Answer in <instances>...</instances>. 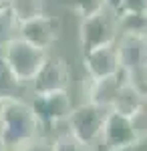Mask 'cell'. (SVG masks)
Here are the masks:
<instances>
[{"mask_svg": "<svg viewBox=\"0 0 147 151\" xmlns=\"http://www.w3.org/2000/svg\"><path fill=\"white\" fill-rule=\"evenodd\" d=\"M30 109L38 119L40 129H50L61 121L68 119L73 111V101L68 91H50V93H32Z\"/></svg>", "mask_w": 147, "mask_h": 151, "instance_id": "8992f818", "label": "cell"}, {"mask_svg": "<svg viewBox=\"0 0 147 151\" xmlns=\"http://www.w3.org/2000/svg\"><path fill=\"white\" fill-rule=\"evenodd\" d=\"M61 32H63V22L55 14H40L20 24V38L43 50H48L53 47L61 38Z\"/></svg>", "mask_w": 147, "mask_h": 151, "instance_id": "52a82bcc", "label": "cell"}, {"mask_svg": "<svg viewBox=\"0 0 147 151\" xmlns=\"http://www.w3.org/2000/svg\"><path fill=\"white\" fill-rule=\"evenodd\" d=\"M30 89L28 83H22L10 65L6 63V58L0 57V99L2 101H14V99H24V93Z\"/></svg>", "mask_w": 147, "mask_h": 151, "instance_id": "7c38bea8", "label": "cell"}, {"mask_svg": "<svg viewBox=\"0 0 147 151\" xmlns=\"http://www.w3.org/2000/svg\"><path fill=\"white\" fill-rule=\"evenodd\" d=\"M121 2H123V0H105V6L117 14V12H119V8H121Z\"/></svg>", "mask_w": 147, "mask_h": 151, "instance_id": "44dd1931", "label": "cell"}, {"mask_svg": "<svg viewBox=\"0 0 147 151\" xmlns=\"http://www.w3.org/2000/svg\"><path fill=\"white\" fill-rule=\"evenodd\" d=\"M125 81H127V75L123 69L117 75L105 77V79H85V97L91 103L111 109Z\"/></svg>", "mask_w": 147, "mask_h": 151, "instance_id": "30bf717a", "label": "cell"}, {"mask_svg": "<svg viewBox=\"0 0 147 151\" xmlns=\"http://www.w3.org/2000/svg\"><path fill=\"white\" fill-rule=\"evenodd\" d=\"M121 12H147V0H123L117 14Z\"/></svg>", "mask_w": 147, "mask_h": 151, "instance_id": "ffe728a7", "label": "cell"}, {"mask_svg": "<svg viewBox=\"0 0 147 151\" xmlns=\"http://www.w3.org/2000/svg\"><path fill=\"white\" fill-rule=\"evenodd\" d=\"M83 67L87 70L89 79H105V77L117 75L121 70L117 45H105V47L85 52L83 55Z\"/></svg>", "mask_w": 147, "mask_h": 151, "instance_id": "9c48e42d", "label": "cell"}, {"mask_svg": "<svg viewBox=\"0 0 147 151\" xmlns=\"http://www.w3.org/2000/svg\"><path fill=\"white\" fill-rule=\"evenodd\" d=\"M0 151H8V149H6V145H4V141H2V137H0Z\"/></svg>", "mask_w": 147, "mask_h": 151, "instance_id": "603a6c76", "label": "cell"}, {"mask_svg": "<svg viewBox=\"0 0 147 151\" xmlns=\"http://www.w3.org/2000/svg\"><path fill=\"white\" fill-rule=\"evenodd\" d=\"M71 6L79 16L87 18L105 8V0H71Z\"/></svg>", "mask_w": 147, "mask_h": 151, "instance_id": "ac0fdd59", "label": "cell"}, {"mask_svg": "<svg viewBox=\"0 0 147 151\" xmlns=\"http://www.w3.org/2000/svg\"><path fill=\"white\" fill-rule=\"evenodd\" d=\"M10 10L20 24L28 22L45 14V0H10Z\"/></svg>", "mask_w": 147, "mask_h": 151, "instance_id": "9a60e30c", "label": "cell"}, {"mask_svg": "<svg viewBox=\"0 0 147 151\" xmlns=\"http://www.w3.org/2000/svg\"><path fill=\"white\" fill-rule=\"evenodd\" d=\"M16 38H20V22L10 8H6L0 12V48H6Z\"/></svg>", "mask_w": 147, "mask_h": 151, "instance_id": "2e32d148", "label": "cell"}, {"mask_svg": "<svg viewBox=\"0 0 147 151\" xmlns=\"http://www.w3.org/2000/svg\"><path fill=\"white\" fill-rule=\"evenodd\" d=\"M111 109L107 107H101V105H95L91 101H85L83 105L75 107L68 115V131L81 139L85 145H93L95 141L101 139L103 133V125H105V119H107V113Z\"/></svg>", "mask_w": 147, "mask_h": 151, "instance_id": "3957f363", "label": "cell"}, {"mask_svg": "<svg viewBox=\"0 0 147 151\" xmlns=\"http://www.w3.org/2000/svg\"><path fill=\"white\" fill-rule=\"evenodd\" d=\"M53 151H89V145L77 139L71 131H65L53 139Z\"/></svg>", "mask_w": 147, "mask_h": 151, "instance_id": "e0dca14e", "label": "cell"}, {"mask_svg": "<svg viewBox=\"0 0 147 151\" xmlns=\"http://www.w3.org/2000/svg\"><path fill=\"white\" fill-rule=\"evenodd\" d=\"M2 57L6 58V63L10 65V69L20 81L30 85V81L38 75V70L45 65L48 55H46V50L36 48L34 45L26 42L24 38H16L4 48Z\"/></svg>", "mask_w": 147, "mask_h": 151, "instance_id": "277c9868", "label": "cell"}, {"mask_svg": "<svg viewBox=\"0 0 147 151\" xmlns=\"http://www.w3.org/2000/svg\"><path fill=\"white\" fill-rule=\"evenodd\" d=\"M117 35H119L117 14L107 6L97 14L83 18L79 26V45L83 48V55L105 45H115Z\"/></svg>", "mask_w": 147, "mask_h": 151, "instance_id": "7a4b0ae2", "label": "cell"}, {"mask_svg": "<svg viewBox=\"0 0 147 151\" xmlns=\"http://www.w3.org/2000/svg\"><path fill=\"white\" fill-rule=\"evenodd\" d=\"M40 125L34 117L30 105L24 99L4 101V109L0 115V137L4 141L6 149L24 145L38 137Z\"/></svg>", "mask_w": 147, "mask_h": 151, "instance_id": "6da1fadb", "label": "cell"}, {"mask_svg": "<svg viewBox=\"0 0 147 151\" xmlns=\"http://www.w3.org/2000/svg\"><path fill=\"white\" fill-rule=\"evenodd\" d=\"M68 85H71V70L67 60L61 57H46L38 75L30 81V91L32 93L68 91Z\"/></svg>", "mask_w": 147, "mask_h": 151, "instance_id": "ba28073f", "label": "cell"}, {"mask_svg": "<svg viewBox=\"0 0 147 151\" xmlns=\"http://www.w3.org/2000/svg\"><path fill=\"white\" fill-rule=\"evenodd\" d=\"M8 151H53V141H48L46 137H36V139L28 141L24 145H18V147H12Z\"/></svg>", "mask_w": 147, "mask_h": 151, "instance_id": "d6986e66", "label": "cell"}, {"mask_svg": "<svg viewBox=\"0 0 147 151\" xmlns=\"http://www.w3.org/2000/svg\"><path fill=\"white\" fill-rule=\"evenodd\" d=\"M119 63L125 73L147 69V36H131L121 35L117 42Z\"/></svg>", "mask_w": 147, "mask_h": 151, "instance_id": "8fae6325", "label": "cell"}, {"mask_svg": "<svg viewBox=\"0 0 147 151\" xmlns=\"http://www.w3.org/2000/svg\"><path fill=\"white\" fill-rule=\"evenodd\" d=\"M101 141L107 151H129L135 149L143 139L135 127L133 117H127L111 109L103 125Z\"/></svg>", "mask_w": 147, "mask_h": 151, "instance_id": "5b68a950", "label": "cell"}, {"mask_svg": "<svg viewBox=\"0 0 147 151\" xmlns=\"http://www.w3.org/2000/svg\"><path fill=\"white\" fill-rule=\"evenodd\" d=\"M6 8H10V0H0V12Z\"/></svg>", "mask_w": 147, "mask_h": 151, "instance_id": "7402d4cb", "label": "cell"}, {"mask_svg": "<svg viewBox=\"0 0 147 151\" xmlns=\"http://www.w3.org/2000/svg\"><path fill=\"white\" fill-rule=\"evenodd\" d=\"M2 109H4V101L0 99V115H2Z\"/></svg>", "mask_w": 147, "mask_h": 151, "instance_id": "cb8c5ba5", "label": "cell"}, {"mask_svg": "<svg viewBox=\"0 0 147 151\" xmlns=\"http://www.w3.org/2000/svg\"><path fill=\"white\" fill-rule=\"evenodd\" d=\"M145 105H147V99L139 93L129 81H125L111 109L117 111V113H123V115H127V117H135Z\"/></svg>", "mask_w": 147, "mask_h": 151, "instance_id": "4fadbf2b", "label": "cell"}, {"mask_svg": "<svg viewBox=\"0 0 147 151\" xmlns=\"http://www.w3.org/2000/svg\"><path fill=\"white\" fill-rule=\"evenodd\" d=\"M121 35L147 36V12H121L117 14Z\"/></svg>", "mask_w": 147, "mask_h": 151, "instance_id": "5bb4252c", "label": "cell"}]
</instances>
